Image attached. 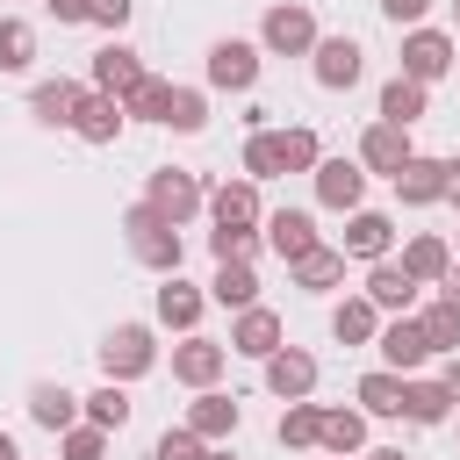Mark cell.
Listing matches in <instances>:
<instances>
[{
	"label": "cell",
	"instance_id": "8992f818",
	"mask_svg": "<svg viewBox=\"0 0 460 460\" xmlns=\"http://www.w3.org/2000/svg\"><path fill=\"white\" fill-rule=\"evenodd\" d=\"M144 201H151V208H158L165 223H187V216H194V208H201L208 194H201V180H194V172H180V165H158V172H151V194H144Z\"/></svg>",
	"mask_w": 460,
	"mask_h": 460
},
{
	"label": "cell",
	"instance_id": "9a60e30c",
	"mask_svg": "<svg viewBox=\"0 0 460 460\" xmlns=\"http://www.w3.org/2000/svg\"><path fill=\"white\" fill-rule=\"evenodd\" d=\"M230 352H244V359H266V352H280V316L273 309H237V323H230Z\"/></svg>",
	"mask_w": 460,
	"mask_h": 460
},
{
	"label": "cell",
	"instance_id": "7c38bea8",
	"mask_svg": "<svg viewBox=\"0 0 460 460\" xmlns=\"http://www.w3.org/2000/svg\"><path fill=\"white\" fill-rule=\"evenodd\" d=\"M309 172H316V201H323V208H359V194H367V172H359L352 158H316Z\"/></svg>",
	"mask_w": 460,
	"mask_h": 460
},
{
	"label": "cell",
	"instance_id": "44dd1931",
	"mask_svg": "<svg viewBox=\"0 0 460 460\" xmlns=\"http://www.w3.org/2000/svg\"><path fill=\"white\" fill-rule=\"evenodd\" d=\"M187 431H194V438H208V446H216V438H230V431H237V402H230V395H216V388H201V395L187 402Z\"/></svg>",
	"mask_w": 460,
	"mask_h": 460
},
{
	"label": "cell",
	"instance_id": "277c9868",
	"mask_svg": "<svg viewBox=\"0 0 460 460\" xmlns=\"http://www.w3.org/2000/svg\"><path fill=\"white\" fill-rule=\"evenodd\" d=\"M72 137H86V144H115L122 137V101L115 93H101V86H79V101H72V122H65Z\"/></svg>",
	"mask_w": 460,
	"mask_h": 460
},
{
	"label": "cell",
	"instance_id": "4fadbf2b",
	"mask_svg": "<svg viewBox=\"0 0 460 460\" xmlns=\"http://www.w3.org/2000/svg\"><path fill=\"white\" fill-rule=\"evenodd\" d=\"M388 244H395V223H388L381 208H352V223H345V244H338V252L374 266V259H388Z\"/></svg>",
	"mask_w": 460,
	"mask_h": 460
},
{
	"label": "cell",
	"instance_id": "e575fe53",
	"mask_svg": "<svg viewBox=\"0 0 460 460\" xmlns=\"http://www.w3.org/2000/svg\"><path fill=\"white\" fill-rule=\"evenodd\" d=\"M417 331H424V345H431V352H453V345H460V309L438 295V302L417 316Z\"/></svg>",
	"mask_w": 460,
	"mask_h": 460
},
{
	"label": "cell",
	"instance_id": "4316f807",
	"mask_svg": "<svg viewBox=\"0 0 460 460\" xmlns=\"http://www.w3.org/2000/svg\"><path fill=\"white\" fill-rule=\"evenodd\" d=\"M208 216L216 223H259V180H223L208 194Z\"/></svg>",
	"mask_w": 460,
	"mask_h": 460
},
{
	"label": "cell",
	"instance_id": "52a82bcc",
	"mask_svg": "<svg viewBox=\"0 0 460 460\" xmlns=\"http://www.w3.org/2000/svg\"><path fill=\"white\" fill-rule=\"evenodd\" d=\"M453 72V36H438V29H410L402 36V79H446Z\"/></svg>",
	"mask_w": 460,
	"mask_h": 460
},
{
	"label": "cell",
	"instance_id": "e0dca14e",
	"mask_svg": "<svg viewBox=\"0 0 460 460\" xmlns=\"http://www.w3.org/2000/svg\"><path fill=\"white\" fill-rule=\"evenodd\" d=\"M367 302H374V309H395V316H410V302H417V280L402 273V259H374V273H367Z\"/></svg>",
	"mask_w": 460,
	"mask_h": 460
},
{
	"label": "cell",
	"instance_id": "816d5d0a",
	"mask_svg": "<svg viewBox=\"0 0 460 460\" xmlns=\"http://www.w3.org/2000/svg\"><path fill=\"white\" fill-rule=\"evenodd\" d=\"M208 460H237V453H208Z\"/></svg>",
	"mask_w": 460,
	"mask_h": 460
},
{
	"label": "cell",
	"instance_id": "30bf717a",
	"mask_svg": "<svg viewBox=\"0 0 460 460\" xmlns=\"http://www.w3.org/2000/svg\"><path fill=\"white\" fill-rule=\"evenodd\" d=\"M402 158H417V144H410L402 122H374V129L359 137V165H367V172H388V180H395Z\"/></svg>",
	"mask_w": 460,
	"mask_h": 460
},
{
	"label": "cell",
	"instance_id": "603a6c76",
	"mask_svg": "<svg viewBox=\"0 0 460 460\" xmlns=\"http://www.w3.org/2000/svg\"><path fill=\"white\" fill-rule=\"evenodd\" d=\"M29 417H36L43 431H72V424H79V395L58 388V381H36V388H29Z\"/></svg>",
	"mask_w": 460,
	"mask_h": 460
},
{
	"label": "cell",
	"instance_id": "c3c4849f",
	"mask_svg": "<svg viewBox=\"0 0 460 460\" xmlns=\"http://www.w3.org/2000/svg\"><path fill=\"white\" fill-rule=\"evenodd\" d=\"M446 194L460 201V158H446Z\"/></svg>",
	"mask_w": 460,
	"mask_h": 460
},
{
	"label": "cell",
	"instance_id": "ab89813d",
	"mask_svg": "<svg viewBox=\"0 0 460 460\" xmlns=\"http://www.w3.org/2000/svg\"><path fill=\"white\" fill-rule=\"evenodd\" d=\"M29 58H36L29 22H0V72H29Z\"/></svg>",
	"mask_w": 460,
	"mask_h": 460
},
{
	"label": "cell",
	"instance_id": "836d02e7",
	"mask_svg": "<svg viewBox=\"0 0 460 460\" xmlns=\"http://www.w3.org/2000/svg\"><path fill=\"white\" fill-rule=\"evenodd\" d=\"M79 402H86V424H101V431H122V424H129L122 381H108V388H93V395H79Z\"/></svg>",
	"mask_w": 460,
	"mask_h": 460
},
{
	"label": "cell",
	"instance_id": "1f68e13d",
	"mask_svg": "<svg viewBox=\"0 0 460 460\" xmlns=\"http://www.w3.org/2000/svg\"><path fill=\"white\" fill-rule=\"evenodd\" d=\"M316 446H331V453H359V446H367V417H359V410H323Z\"/></svg>",
	"mask_w": 460,
	"mask_h": 460
},
{
	"label": "cell",
	"instance_id": "7bdbcfd3",
	"mask_svg": "<svg viewBox=\"0 0 460 460\" xmlns=\"http://www.w3.org/2000/svg\"><path fill=\"white\" fill-rule=\"evenodd\" d=\"M129 14H137V0H93V7H86V22H93V29H122Z\"/></svg>",
	"mask_w": 460,
	"mask_h": 460
},
{
	"label": "cell",
	"instance_id": "f5cc1de1",
	"mask_svg": "<svg viewBox=\"0 0 460 460\" xmlns=\"http://www.w3.org/2000/svg\"><path fill=\"white\" fill-rule=\"evenodd\" d=\"M331 460H352V453H331Z\"/></svg>",
	"mask_w": 460,
	"mask_h": 460
},
{
	"label": "cell",
	"instance_id": "d4e9b609",
	"mask_svg": "<svg viewBox=\"0 0 460 460\" xmlns=\"http://www.w3.org/2000/svg\"><path fill=\"white\" fill-rule=\"evenodd\" d=\"M424 108H431L424 79H402V72H395V79L381 86V122H402V129H410V122H424Z\"/></svg>",
	"mask_w": 460,
	"mask_h": 460
},
{
	"label": "cell",
	"instance_id": "2e32d148",
	"mask_svg": "<svg viewBox=\"0 0 460 460\" xmlns=\"http://www.w3.org/2000/svg\"><path fill=\"white\" fill-rule=\"evenodd\" d=\"M395 194H402L410 208H431V201H446V158H402V172H395Z\"/></svg>",
	"mask_w": 460,
	"mask_h": 460
},
{
	"label": "cell",
	"instance_id": "5b68a950",
	"mask_svg": "<svg viewBox=\"0 0 460 460\" xmlns=\"http://www.w3.org/2000/svg\"><path fill=\"white\" fill-rule=\"evenodd\" d=\"M259 43L280 50V58H302V50H316V14H309V7H266Z\"/></svg>",
	"mask_w": 460,
	"mask_h": 460
},
{
	"label": "cell",
	"instance_id": "7402d4cb",
	"mask_svg": "<svg viewBox=\"0 0 460 460\" xmlns=\"http://www.w3.org/2000/svg\"><path fill=\"white\" fill-rule=\"evenodd\" d=\"M374 331H381V309H374L367 295H345V302L331 309V338H338V345H374Z\"/></svg>",
	"mask_w": 460,
	"mask_h": 460
},
{
	"label": "cell",
	"instance_id": "d6a6232c",
	"mask_svg": "<svg viewBox=\"0 0 460 460\" xmlns=\"http://www.w3.org/2000/svg\"><path fill=\"white\" fill-rule=\"evenodd\" d=\"M165 101H172V86L144 72V79H137V86L122 93V115H137V122H165Z\"/></svg>",
	"mask_w": 460,
	"mask_h": 460
},
{
	"label": "cell",
	"instance_id": "d590c367",
	"mask_svg": "<svg viewBox=\"0 0 460 460\" xmlns=\"http://www.w3.org/2000/svg\"><path fill=\"white\" fill-rule=\"evenodd\" d=\"M359 402H367V417H402V374H367Z\"/></svg>",
	"mask_w": 460,
	"mask_h": 460
},
{
	"label": "cell",
	"instance_id": "ac0fdd59",
	"mask_svg": "<svg viewBox=\"0 0 460 460\" xmlns=\"http://www.w3.org/2000/svg\"><path fill=\"white\" fill-rule=\"evenodd\" d=\"M266 244H273V252L295 266V259H302V252H316L323 237H316V223H309L302 208H280V216H266Z\"/></svg>",
	"mask_w": 460,
	"mask_h": 460
},
{
	"label": "cell",
	"instance_id": "3957f363",
	"mask_svg": "<svg viewBox=\"0 0 460 460\" xmlns=\"http://www.w3.org/2000/svg\"><path fill=\"white\" fill-rule=\"evenodd\" d=\"M151 359H158V345H151L144 323H115L108 345H101V374L108 381H137V374H151Z\"/></svg>",
	"mask_w": 460,
	"mask_h": 460
},
{
	"label": "cell",
	"instance_id": "60d3db41",
	"mask_svg": "<svg viewBox=\"0 0 460 460\" xmlns=\"http://www.w3.org/2000/svg\"><path fill=\"white\" fill-rule=\"evenodd\" d=\"M65 460H108V431L101 424H72L65 431Z\"/></svg>",
	"mask_w": 460,
	"mask_h": 460
},
{
	"label": "cell",
	"instance_id": "ba28073f",
	"mask_svg": "<svg viewBox=\"0 0 460 460\" xmlns=\"http://www.w3.org/2000/svg\"><path fill=\"white\" fill-rule=\"evenodd\" d=\"M316 86H331V93H345V86H359V72H367V58H359V43L352 36H316Z\"/></svg>",
	"mask_w": 460,
	"mask_h": 460
},
{
	"label": "cell",
	"instance_id": "681fc988",
	"mask_svg": "<svg viewBox=\"0 0 460 460\" xmlns=\"http://www.w3.org/2000/svg\"><path fill=\"white\" fill-rule=\"evenodd\" d=\"M0 460H22V453H14V438H7V431H0Z\"/></svg>",
	"mask_w": 460,
	"mask_h": 460
},
{
	"label": "cell",
	"instance_id": "7dc6e473",
	"mask_svg": "<svg viewBox=\"0 0 460 460\" xmlns=\"http://www.w3.org/2000/svg\"><path fill=\"white\" fill-rule=\"evenodd\" d=\"M438 288H446V302L460 309V266H446V280H438Z\"/></svg>",
	"mask_w": 460,
	"mask_h": 460
},
{
	"label": "cell",
	"instance_id": "9c48e42d",
	"mask_svg": "<svg viewBox=\"0 0 460 460\" xmlns=\"http://www.w3.org/2000/svg\"><path fill=\"white\" fill-rule=\"evenodd\" d=\"M208 86H223V93L259 86V50H252V43H237V36H223V43L208 50Z\"/></svg>",
	"mask_w": 460,
	"mask_h": 460
},
{
	"label": "cell",
	"instance_id": "74e56055",
	"mask_svg": "<svg viewBox=\"0 0 460 460\" xmlns=\"http://www.w3.org/2000/svg\"><path fill=\"white\" fill-rule=\"evenodd\" d=\"M208 252H216V259H244V266H252L259 230H252V223H216V230H208Z\"/></svg>",
	"mask_w": 460,
	"mask_h": 460
},
{
	"label": "cell",
	"instance_id": "bcb514c9",
	"mask_svg": "<svg viewBox=\"0 0 460 460\" xmlns=\"http://www.w3.org/2000/svg\"><path fill=\"white\" fill-rule=\"evenodd\" d=\"M438 388H446V395L460 402V359H446V374H438Z\"/></svg>",
	"mask_w": 460,
	"mask_h": 460
},
{
	"label": "cell",
	"instance_id": "5bb4252c",
	"mask_svg": "<svg viewBox=\"0 0 460 460\" xmlns=\"http://www.w3.org/2000/svg\"><path fill=\"white\" fill-rule=\"evenodd\" d=\"M266 388H273L280 402L309 395V388H316V359H309L302 345H280V352H266Z\"/></svg>",
	"mask_w": 460,
	"mask_h": 460
},
{
	"label": "cell",
	"instance_id": "cb8c5ba5",
	"mask_svg": "<svg viewBox=\"0 0 460 460\" xmlns=\"http://www.w3.org/2000/svg\"><path fill=\"white\" fill-rule=\"evenodd\" d=\"M137 79H144V65H137V50H122V43H108V50H93V86H101V93H115V101H122V93H129Z\"/></svg>",
	"mask_w": 460,
	"mask_h": 460
},
{
	"label": "cell",
	"instance_id": "b9f144b4",
	"mask_svg": "<svg viewBox=\"0 0 460 460\" xmlns=\"http://www.w3.org/2000/svg\"><path fill=\"white\" fill-rule=\"evenodd\" d=\"M151 460H208V438H194V431L180 424V431H165V438L151 446Z\"/></svg>",
	"mask_w": 460,
	"mask_h": 460
},
{
	"label": "cell",
	"instance_id": "f6af8a7d",
	"mask_svg": "<svg viewBox=\"0 0 460 460\" xmlns=\"http://www.w3.org/2000/svg\"><path fill=\"white\" fill-rule=\"evenodd\" d=\"M86 7H93V0H50V14H58V22H86Z\"/></svg>",
	"mask_w": 460,
	"mask_h": 460
},
{
	"label": "cell",
	"instance_id": "484cf974",
	"mask_svg": "<svg viewBox=\"0 0 460 460\" xmlns=\"http://www.w3.org/2000/svg\"><path fill=\"white\" fill-rule=\"evenodd\" d=\"M208 295H216L223 309H252V302H259V273H252L244 259H216V280H208Z\"/></svg>",
	"mask_w": 460,
	"mask_h": 460
},
{
	"label": "cell",
	"instance_id": "d6986e66",
	"mask_svg": "<svg viewBox=\"0 0 460 460\" xmlns=\"http://www.w3.org/2000/svg\"><path fill=\"white\" fill-rule=\"evenodd\" d=\"M201 309H208V295H201V288H187L180 273H165V288H158V323H165V331H194V323H201Z\"/></svg>",
	"mask_w": 460,
	"mask_h": 460
},
{
	"label": "cell",
	"instance_id": "8fae6325",
	"mask_svg": "<svg viewBox=\"0 0 460 460\" xmlns=\"http://www.w3.org/2000/svg\"><path fill=\"white\" fill-rule=\"evenodd\" d=\"M374 345H381V359H388V374H417V367L431 359V345H424V331H417V316H395V323H381V331H374Z\"/></svg>",
	"mask_w": 460,
	"mask_h": 460
},
{
	"label": "cell",
	"instance_id": "db71d44e",
	"mask_svg": "<svg viewBox=\"0 0 460 460\" xmlns=\"http://www.w3.org/2000/svg\"><path fill=\"white\" fill-rule=\"evenodd\" d=\"M453 14H460V0H453Z\"/></svg>",
	"mask_w": 460,
	"mask_h": 460
},
{
	"label": "cell",
	"instance_id": "6da1fadb",
	"mask_svg": "<svg viewBox=\"0 0 460 460\" xmlns=\"http://www.w3.org/2000/svg\"><path fill=\"white\" fill-rule=\"evenodd\" d=\"M316 165V129H252L244 137V180H280V172H309Z\"/></svg>",
	"mask_w": 460,
	"mask_h": 460
},
{
	"label": "cell",
	"instance_id": "ffe728a7",
	"mask_svg": "<svg viewBox=\"0 0 460 460\" xmlns=\"http://www.w3.org/2000/svg\"><path fill=\"white\" fill-rule=\"evenodd\" d=\"M223 359H230V345H208V338H187V345L172 352V374H180L187 388H216V374H223Z\"/></svg>",
	"mask_w": 460,
	"mask_h": 460
},
{
	"label": "cell",
	"instance_id": "83f0119b",
	"mask_svg": "<svg viewBox=\"0 0 460 460\" xmlns=\"http://www.w3.org/2000/svg\"><path fill=\"white\" fill-rule=\"evenodd\" d=\"M446 266H453V252H446V237H410L402 244V273L424 288V280H446Z\"/></svg>",
	"mask_w": 460,
	"mask_h": 460
},
{
	"label": "cell",
	"instance_id": "f1b7e54d",
	"mask_svg": "<svg viewBox=\"0 0 460 460\" xmlns=\"http://www.w3.org/2000/svg\"><path fill=\"white\" fill-rule=\"evenodd\" d=\"M288 273H295V288H338V280H345V252H338V244H316V252H302Z\"/></svg>",
	"mask_w": 460,
	"mask_h": 460
},
{
	"label": "cell",
	"instance_id": "f907efd6",
	"mask_svg": "<svg viewBox=\"0 0 460 460\" xmlns=\"http://www.w3.org/2000/svg\"><path fill=\"white\" fill-rule=\"evenodd\" d=\"M367 460H402V453H395V446H381V453H367Z\"/></svg>",
	"mask_w": 460,
	"mask_h": 460
},
{
	"label": "cell",
	"instance_id": "ee69618b",
	"mask_svg": "<svg viewBox=\"0 0 460 460\" xmlns=\"http://www.w3.org/2000/svg\"><path fill=\"white\" fill-rule=\"evenodd\" d=\"M424 7H431V0H381V14H388L395 29H402V22L417 29V22H424Z\"/></svg>",
	"mask_w": 460,
	"mask_h": 460
},
{
	"label": "cell",
	"instance_id": "8d00e7d4",
	"mask_svg": "<svg viewBox=\"0 0 460 460\" xmlns=\"http://www.w3.org/2000/svg\"><path fill=\"white\" fill-rule=\"evenodd\" d=\"M72 101H79V86H72V79H43V86L29 93V108H36L43 122H72Z\"/></svg>",
	"mask_w": 460,
	"mask_h": 460
},
{
	"label": "cell",
	"instance_id": "4dcf8cb0",
	"mask_svg": "<svg viewBox=\"0 0 460 460\" xmlns=\"http://www.w3.org/2000/svg\"><path fill=\"white\" fill-rule=\"evenodd\" d=\"M316 431H323V410H316L309 395H295V402L280 410V446H295V453H302V446H316Z\"/></svg>",
	"mask_w": 460,
	"mask_h": 460
},
{
	"label": "cell",
	"instance_id": "7a4b0ae2",
	"mask_svg": "<svg viewBox=\"0 0 460 460\" xmlns=\"http://www.w3.org/2000/svg\"><path fill=\"white\" fill-rule=\"evenodd\" d=\"M122 237H129V252H137L151 273H180V223H165L151 201L122 208Z\"/></svg>",
	"mask_w": 460,
	"mask_h": 460
},
{
	"label": "cell",
	"instance_id": "f35d334b",
	"mask_svg": "<svg viewBox=\"0 0 460 460\" xmlns=\"http://www.w3.org/2000/svg\"><path fill=\"white\" fill-rule=\"evenodd\" d=\"M165 122H172L180 137H194V129L208 122V101H201L194 86H172V101H165Z\"/></svg>",
	"mask_w": 460,
	"mask_h": 460
},
{
	"label": "cell",
	"instance_id": "f546056e",
	"mask_svg": "<svg viewBox=\"0 0 460 460\" xmlns=\"http://www.w3.org/2000/svg\"><path fill=\"white\" fill-rule=\"evenodd\" d=\"M446 410H453V395H446L438 381H402V417H410V424H438Z\"/></svg>",
	"mask_w": 460,
	"mask_h": 460
}]
</instances>
